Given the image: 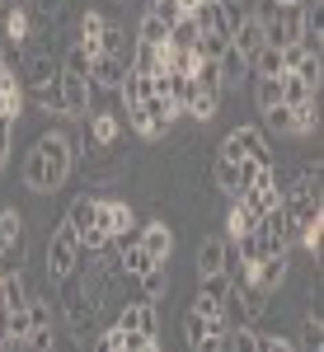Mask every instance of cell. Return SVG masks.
Listing matches in <instances>:
<instances>
[{
  "label": "cell",
  "mask_w": 324,
  "mask_h": 352,
  "mask_svg": "<svg viewBox=\"0 0 324 352\" xmlns=\"http://www.w3.org/2000/svg\"><path fill=\"white\" fill-rule=\"evenodd\" d=\"M76 155H80V136H66V132H43L33 141L24 160V184L28 192L38 197H52V192L66 188L71 169H76Z\"/></svg>",
  "instance_id": "1"
},
{
  "label": "cell",
  "mask_w": 324,
  "mask_h": 352,
  "mask_svg": "<svg viewBox=\"0 0 324 352\" xmlns=\"http://www.w3.org/2000/svg\"><path fill=\"white\" fill-rule=\"evenodd\" d=\"M216 160H263V164H272V151H268V136H263V127H254V122L230 127V132L221 136Z\"/></svg>",
  "instance_id": "2"
},
{
  "label": "cell",
  "mask_w": 324,
  "mask_h": 352,
  "mask_svg": "<svg viewBox=\"0 0 324 352\" xmlns=\"http://www.w3.org/2000/svg\"><path fill=\"white\" fill-rule=\"evenodd\" d=\"M80 235L61 221L52 235H47V282H61V277H71V272L80 268Z\"/></svg>",
  "instance_id": "3"
},
{
  "label": "cell",
  "mask_w": 324,
  "mask_h": 352,
  "mask_svg": "<svg viewBox=\"0 0 324 352\" xmlns=\"http://www.w3.org/2000/svg\"><path fill=\"white\" fill-rule=\"evenodd\" d=\"M113 329L136 333V338H160V310H155V300H122L118 315H113Z\"/></svg>",
  "instance_id": "4"
},
{
  "label": "cell",
  "mask_w": 324,
  "mask_h": 352,
  "mask_svg": "<svg viewBox=\"0 0 324 352\" xmlns=\"http://www.w3.org/2000/svg\"><path fill=\"white\" fill-rule=\"evenodd\" d=\"M226 333H230V324H226V320H207V315H197V310H188V315H184V338H188V352H226Z\"/></svg>",
  "instance_id": "5"
},
{
  "label": "cell",
  "mask_w": 324,
  "mask_h": 352,
  "mask_svg": "<svg viewBox=\"0 0 324 352\" xmlns=\"http://www.w3.org/2000/svg\"><path fill=\"white\" fill-rule=\"evenodd\" d=\"M94 226L108 240H127V235H136V212L122 197H94Z\"/></svg>",
  "instance_id": "6"
},
{
  "label": "cell",
  "mask_w": 324,
  "mask_h": 352,
  "mask_svg": "<svg viewBox=\"0 0 324 352\" xmlns=\"http://www.w3.org/2000/svg\"><path fill=\"white\" fill-rule=\"evenodd\" d=\"M85 122V136H80V146H89L85 155L94 160V155H104V151H113L118 146V136H122V118L118 113H89V118H80Z\"/></svg>",
  "instance_id": "7"
},
{
  "label": "cell",
  "mask_w": 324,
  "mask_h": 352,
  "mask_svg": "<svg viewBox=\"0 0 324 352\" xmlns=\"http://www.w3.org/2000/svg\"><path fill=\"white\" fill-rule=\"evenodd\" d=\"M28 38H33V14H28V5L10 0L5 14H0V43H5V47L14 43V56H19V47H24Z\"/></svg>",
  "instance_id": "8"
},
{
  "label": "cell",
  "mask_w": 324,
  "mask_h": 352,
  "mask_svg": "<svg viewBox=\"0 0 324 352\" xmlns=\"http://www.w3.org/2000/svg\"><path fill=\"white\" fill-rule=\"evenodd\" d=\"M122 76H127V61L122 56H89V89L94 94H118V85H122Z\"/></svg>",
  "instance_id": "9"
},
{
  "label": "cell",
  "mask_w": 324,
  "mask_h": 352,
  "mask_svg": "<svg viewBox=\"0 0 324 352\" xmlns=\"http://www.w3.org/2000/svg\"><path fill=\"white\" fill-rule=\"evenodd\" d=\"M136 244H141L155 263H169V254H174V230H169V221L155 217V221H146V226H136Z\"/></svg>",
  "instance_id": "10"
},
{
  "label": "cell",
  "mask_w": 324,
  "mask_h": 352,
  "mask_svg": "<svg viewBox=\"0 0 324 352\" xmlns=\"http://www.w3.org/2000/svg\"><path fill=\"white\" fill-rule=\"evenodd\" d=\"M56 76H61V61H56L52 52H43V47H33V52L24 56V66H19V85H24V89L52 85Z\"/></svg>",
  "instance_id": "11"
},
{
  "label": "cell",
  "mask_w": 324,
  "mask_h": 352,
  "mask_svg": "<svg viewBox=\"0 0 324 352\" xmlns=\"http://www.w3.org/2000/svg\"><path fill=\"white\" fill-rule=\"evenodd\" d=\"M56 85H61V104H66V118H89L94 113V89H89V80H80V76H56Z\"/></svg>",
  "instance_id": "12"
},
{
  "label": "cell",
  "mask_w": 324,
  "mask_h": 352,
  "mask_svg": "<svg viewBox=\"0 0 324 352\" xmlns=\"http://www.w3.org/2000/svg\"><path fill=\"white\" fill-rule=\"evenodd\" d=\"M263 38H268L272 47L296 43L301 38V5H277V14H272V24L263 28Z\"/></svg>",
  "instance_id": "13"
},
{
  "label": "cell",
  "mask_w": 324,
  "mask_h": 352,
  "mask_svg": "<svg viewBox=\"0 0 324 352\" xmlns=\"http://www.w3.org/2000/svg\"><path fill=\"white\" fill-rule=\"evenodd\" d=\"M226 258H230V240L226 235H202L197 240V277H207V272H226Z\"/></svg>",
  "instance_id": "14"
},
{
  "label": "cell",
  "mask_w": 324,
  "mask_h": 352,
  "mask_svg": "<svg viewBox=\"0 0 324 352\" xmlns=\"http://www.w3.org/2000/svg\"><path fill=\"white\" fill-rule=\"evenodd\" d=\"M287 268H292V254H263V258L254 263V287L272 296V292L287 282Z\"/></svg>",
  "instance_id": "15"
},
{
  "label": "cell",
  "mask_w": 324,
  "mask_h": 352,
  "mask_svg": "<svg viewBox=\"0 0 324 352\" xmlns=\"http://www.w3.org/2000/svg\"><path fill=\"white\" fill-rule=\"evenodd\" d=\"M216 109H221V89H202V85H193V76H188V99H184V113H188L193 122H212Z\"/></svg>",
  "instance_id": "16"
},
{
  "label": "cell",
  "mask_w": 324,
  "mask_h": 352,
  "mask_svg": "<svg viewBox=\"0 0 324 352\" xmlns=\"http://www.w3.org/2000/svg\"><path fill=\"white\" fill-rule=\"evenodd\" d=\"M216 71H221V94H226V89H240V80L249 76V56L235 52V47L226 43V52L216 56Z\"/></svg>",
  "instance_id": "17"
},
{
  "label": "cell",
  "mask_w": 324,
  "mask_h": 352,
  "mask_svg": "<svg viewBox=\"0 0 324 352\" xmlns=\"http://www.w3.org/2000/svg\"><path fill=\"white\" fill-rule=\"evenodd\" d=\"M19 109H24V85H19V71L5 66L0 71V118H14L19 122Z\"/></svg>",
  "instance_id": "18"
},
{
  "label": "cell",
  "mask_w": 324,
  "mask_h": 352,
  "mask_svg": "<svg viewBox=\"0 0 324 352\" xmlns=\"http://www.w3.org/2000/svg\"><path fill=\"white\" fill-rule=\"evenodd\" d=\"M226 226H230V235H226V240L254 235V230H259V212H254V207H249L244 197H235V202H230V217H226Z\"/></svg>",
  "instance_id": "19"
},
{
  "label": "cell",
  "mask_w": 324,
  "mask_h": 352,
  "mask_svg": "<svg viewBox=\"0 0 324 352\" xmlns=\"http://www.w3.org/2000/svg\"><path fill=\"white\" fill-rule=\"evenodd\" d=\"M320 132V94L292 109V136H315Z\"/></svg>",
  "instance_id": "20"
},
{
  "label": "cell",
  "mask_w": 324,
  "mask_h": 352,
  "mask_svg": "<svg viewBox=\"0 0 324 352\" xmlns=\"http://www.w3.org/2000/svg\"><path fill=\"white\" fill-rule=\"evenodd\" d=\"M263 43H268V38H263V24H254V19H244V24L230 33V47H235V52H244V56H254Z\"/></svg>",
  "instance_id": "21"
},
{
  "label": "cell",
  "mask_w": 324,
  "mask_h": 352,
  "mask_svg": "<svg viewBox=\"0 0 324 352\" xmlns=\"http://www.w3.org/2000/svg\"><path fill=\"white\" fill-rule=\"evenodd\" d=\"M132 43H146V47H164V43H169V24H164V19H155V14L146 10V14H141V24H136V38H132Z\"/></svg>",
  "instance_id": "22"
},
{
  "label": "cell",
  "mask_w": 324,
  "mask_h": 352,
  "mask_svg": "<svg viewBox=\"0 0 324 352\" xmlns=\"http://www.w3.org/2000/svg\"><path fill=\"white\" fill-rule=\"evenodd\" d=\"M254 104L259 113H268L282 104V76H254Z\"/></svg>",
  "instance_id": "23"
},
{
  "label": "cell",
  "mask_w": 324,
  "mask_h": 352,
  "mask_svg": "<svg viewBox=\"0 0 324 352\" xmlns=\"http://www.w3.org/2000/svg\"><path fill=\"white\" fill-rule=\"evenodd\" d=\"M136 287H141V300H160L164 292H169V268H164V263L146 268L141 277H136Z\"/></svg>",
  "instance_id": "24"
},
{
  "label": "cell",
  "mask_w": 324,
  "mask_h": 352,
  "mask_svg": "<svg viewBox=\"0 0 324 352\" xmlns=\"http://www.w3.org/2000/svg\"><path fill=\"white\" fill-rule=\"evenodd\" d=\"M249 76H282V47L263 43L259 52L249 56Z\"/></svg>",
  "instance_id": "25"
},
{
  "label": "cell",
  "mask_w": 324,
  "mask_h": 352,
  "mask_svg": "<svg viewBox=\"0 0 324 352\" xmlns=\"http://www.w3.org/2000/svg\"><path fill=\"white\" fill-rule=\"evenodd\" d=\"M66 226H71L76 235H85V230L94 226V197H89V192H80V197L66 207Z\"/></svg>",
  "instance_id": "26"
},
{
  "label": "cell",
  "mask_w": 324,
  "mask_h": 352,
  "mask_svg": "<svg viewBox=\"0 0 324 352\" xmlns=\"http://www.w3.org/2000/svg\"><path fill=\"white\" fill-rule=\"evenodd\" d=\"M122 113H127V127H132L136 136H146V141H160V136H164V127L141 109V104H136V109H122Z\"/></svg>",
  "instance_id": "27"
},
{
  "label": "cell",
  "mask_w": 324,
  "mask_h": 352,
  "mask_svg": "<svg viewBox=\"0 0 324 352\" xmlns=\"http://www.w3.org/2000/svg\"><path fill=\"white\" fill-rule=\"evenodd\" d=\"M320 89H310V85L301 80V76H292V71H282V104L287 109H296V104H305V99H315Z\"/></svg>",
  "instance_id": "28"
},
{
  "label": "cell",
  "mask_w": 324,
  "mask_h": 352,
  "mask_svg": "<svg viewBox=\"0 0 324 352\" xmlns=\"http://www.w3.org/2000/svg\"><path fill=\"white\" fill-rule=\"evenodd\" d=\"M212 179H216V188L226 192L230 202L240 197V169H235V160H216L212 164Z\"/></svg>",
  "instance_id": "29"
},
{
  "label": "cell",
  "mask_w": 324,
  "mask_h": 352,
  "mask_svg": "<svg viewBox=\"0 0 324 352\" xmlns=\"http://www.w3.org/2000/svg\"><path fill=\"white\" fill-rule=\"evenodd\" d=\"M28 99L38 104L43 113H56V118H66V104H61V85H38V89H28Z\"/></svg>",
  "instance_id": "30"
},
{
  "label": "cell",
  "mask_w": 324,
  "mask_h": 352,
  "mask_svg": "<svg viewBox=\"0 0 324 352\" xmlns=\"http://www.w3.org/2000/svg\"><path fill=\"white\" fill-rule=\"evenodd\" d=\"M230 292H235V287H230V277H226V272H207V277H197V296L221 300V305H226Z\"/></svg>",
  "instance_id": "31"
},
{
  "label": "cell",
  "mask_w": 324,
  "mask_h": 352,
  "mask_svg": "<svg viewBox=\"0 0 324 352\" xmlns=\"http://www.w3.org/2000/svg\"><path fill=\"white\" fill-rule=\"evenodd\" d=\"M24 240V212L19 207H0V244Z\"/></svg>",
  "instance_id": "32"
},
{
  "label": "cell",
  "mask_w": 324,
  "mask_h": 352,
  "mask_svg": "<svg viewBox=\"0 0 324 352\" xmlns=\"http://www.w3.org/2000/svg\"><path fill=\"white\" fill-rule=\"evenodd\" d=\"M61 76H80V80H89V52H85L80 43H71V52L61 56Z\"/></svg>",
  "instance_id": "33"
},
{
  "label": "cell",
  "mask_w": 324,
  "mask_h": 352,
  "mask_svg": "<svg viewBox=\"0 0 324 352\" xmlns=\"http://www.w3.org/2000/svg\"><path fill=\"white\" fill-rule=\"evenodd\" d=\"M226 352H259V329L235 324L230 333H226Z\"/></svg>",
  "instance_id": "34"
},
{
  "label": "cell",
  "mask_w": 324,
  "mask_h": 352,
  "mask_svg": "<svg viewBox=\"0 0 324 352\" xmlns=\"http://www.w3.org/2000/svg\"><path fill=\"white\" fill-rule=\"evenodd\" d=\"M28 324L33 329H52V305H47V296H38V292H28Z\"/></svg>",
  "instance_id": "35"
},
{
  "label": "cell",
  "mask_w": 324,
  "mask_h": 352,
  "mask_svg": "<svg viewBox=\"0 0 324 352\" xmlns=\"http://www.w3.org/2000/svg\"><path fill=\"white\" fill-rule=\"evenodd\" d=\"M24 258H28V244L24 240L0 244V272H24Z\"/></svg>",
  "instance_id": "36"
},
{
  "label": "cell",
  "mask_w": 324,
  "mask_h": 352,
  "mask_svg": "<svg viewBox=\"0 0 324 352\" xmlns=\"http://www.w3.org/2000/svg\"><path fill=\"white\" fill-rule=\"evenodd\" d=\"M292 76H301V80L310 85V89H320V80H324V61H320V56H301Z\"/></svg>",
  "instance_id": "37"
},
{
  "label": "cell",
  "mask_w": 324,
  "mask_h": 352,
  "mask_svg": "<svg viewBox=\"0 0 324 352\" xmlns=\"http://www.w3.org/2000/svg\"><path fill=\"white\" fill-rule=\"evenodd\" d=\"M263 127H268V132L292 136V109H287V104H277V109H268V113H263Z\"/></svg>",
  "instance_id": "38"
},
{
  "label": "cell",
  "mask_w": 324,
  "mask_h": 352,
  "mask_svg": "<svg viewBox=\"0 0 324 352\" xmlns=\"http://www.w3.org/2000/svg\"><path fill=\"white\" fill-rule=\"evenodd\" d=\"M193 85H202V89H221V71H216V61H197V66H193Z\"/></svg>",
  "instance_id": "39"
},
{
  "label": "cell",
  "mask_w": 324,
  "mask_h": 352,
  "mask_svg": "<svg viewBox=\"0 0 324 352\" xmlns=\"http://www.w3.org/2000/svg\"><path fill=\"white\" fill-rule=\"evenodd\" d=\"M14 118H0V174H5V164H10V151H14Z\"/></svg>",
  "instance_id": "40"
},
{
  "label": "cell",
  "mask_w": 324,
  "mask_h": 352,
  "mask_svg": "<svg viewBox=\"0 0 324 352\" xmlns=\"http://www.w3.org/2000/svg\"><path fill=\"white\" fill-rule=\"evenodd\" d=\"M259 352H296V343L277 338V333H259Z\"/></svg>",
  "instance_id": "41"
},
{
  "label": "cell",
  "mask_w": 324,
  "mask_h": 352,
  "mask_svg": "<svg viewBox=\"0 0 324 352\" xmlns=\"http://www.w3.org/2000/svg\"><path fill=\"white\" fill-rule=\"evenodd\" d=\"M151 5H160V0H146V10H151Z\"/></svg>",
  "instance_id": "42"
}]
</instances>
